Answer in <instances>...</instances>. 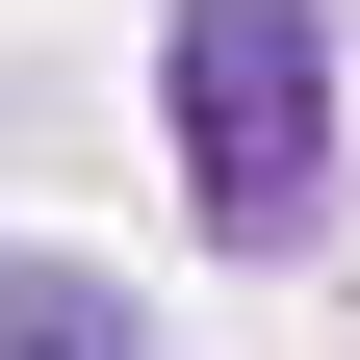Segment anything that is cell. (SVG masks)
<instances>
[{
  "mask_svg": "<svg viewBox=\"0 0 360 360\" xmlns=\"http://www.w3.org/2000/svg\"><path fill=\"white\" fill-rule=\"evenodd\" d=\"M155 103H180V180H206L232 257L335 232V26H309V0H180L155 26Z\"/></svg>",
  "mask_w": 360,
  "mask_h": 360,
  "instance_id": "6da1fadb",
  "label": "cell"
},
{
  "mask_svg": "<svg viewBox=\"0 0 360 360\" xmlns=\"http://www.w3.org/2000/svg\"><path fill=\"white\" fill-rule=\"evenodd\" d=\"M0 360H155V335H129L77 257H0Z\"/></svg>",
  "mask_w": 360,
  "mask_h": 360,
  "instance_id": "7a4b0ae2",
  "label": "cell"
}]
</instances>
